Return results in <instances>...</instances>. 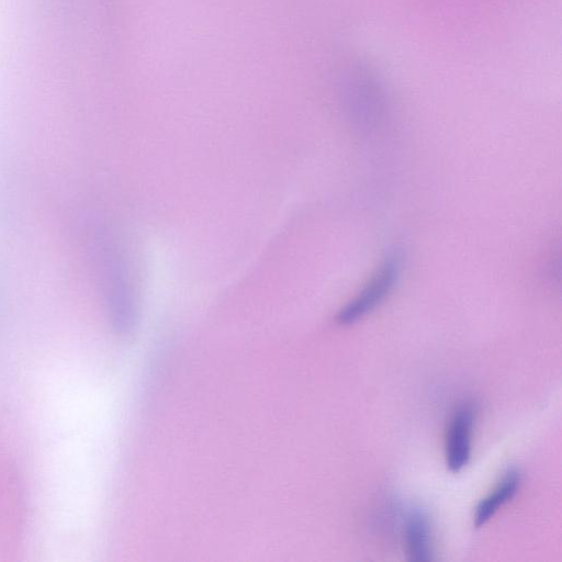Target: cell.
Wrapping results in <instances>:
<instances>
[{"mask_svg": "<svg viewBox=\"0 0 562 562\" xmlns=\"http://www.w3.org/2000/svg\"><path fill=\"white\" fill-rule=\"evenodd\" d=\"M342 94L350 117L362 128L379 126L387 112V95L375 72L364 65L349 68Z\"/></svg>", "mask_w": 562, "mask_h": 562, "instance_id": "cell-1", "label": "cell"}, {"mask_svg": "<svg viewBox=\"0 0 562 562\" xmlns=\"http://www.w3.org/2000/svg\"><path fill=\"white\" fill-rule=\"evenodd\" d=\"M401 257L393 252L387 255L372 272L361 289L337 313L340 325H351L376 310L392 293L400 276Z\"/></svg>", "mask_w": 562, "mask_h": 562, "instance_id": "cell-2", "label": "cell"}, {"mask_svg": "<svg viewBox=\"0 0 562 562\" xmlns=\"http://www.w3.org/2000/svg\"><path fill=\"white\" fill-rule=\"evenodd\" d=\"M477 409L471 400H463L452 409L445 431V462L452 473L462 471L472 456Z\"/></svg>", "mask_w": 562, "mask_h": 562, "instance_id": "cell-3", "label": "cell"}, {"mask_svg": "<svg viewBox=\"0 0 562 562\" xmlns=\"http://www.w3.org/2000/svg\"><path fill=\"white\" fill-rule=\"evenodd\" d=\"M522 474L517 468L508 469L494 487L479 501L473 513V525L484 526L494 515L518 493Z\"/></svg>", "mask_w": 562, "mask_h": 562, "instance_id": "cell-4", "label": "cell"}, {"mask_svg": "<svg viewBox=\"0 0 562 562\" xmlns=\"http://www.w3.org/2000/svg\"><path fill=\"white\" fill-rule=\"evenodd\" d=\"M404 551L412 562H430L434 560L431 525L428 516L420 509L411 512L403 531Z\"/></svg>", "mask_w": 562, "mask_h": 562, "instance_id": "cell-5", "label": "cell"}]
</instances>
